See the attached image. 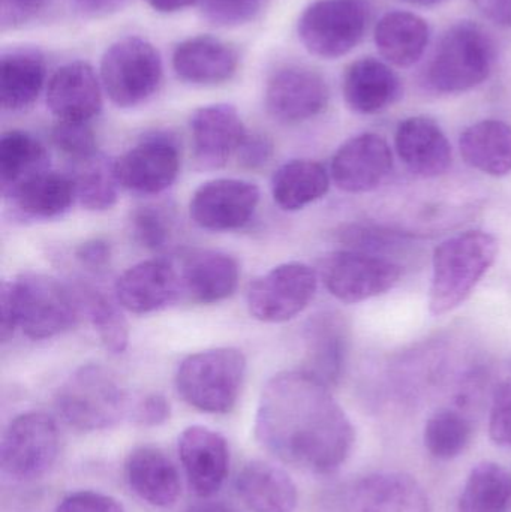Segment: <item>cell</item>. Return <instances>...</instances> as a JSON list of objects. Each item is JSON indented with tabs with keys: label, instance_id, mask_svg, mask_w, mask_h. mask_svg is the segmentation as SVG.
Returning <instances> with one entry per match:
<instances>
[{
	"label": "cell",
	"instance_id": "obj_19",
	"mask_svg": "<svg viewBox=\"0 0 511 512\" xmlns=\"http://www.w3.org/2000/svg\"><path fill=\"white\" fill-rule=\"evenodd\" d=\"M180 289V273L165 259H147L132 265L114 286L120 306L137 315L164 309L176 300Z\"/></svg>",
	"mask_w": 511,
	"mask_h": 512
},
{
	"label": "cell",
	"instance_id": "obj_44",
	"mask_svg": "<svg viewBox=\"0 0 511 512\" xmlns=\"http://www.w3.org/2000/svg\"><path fill=\"white\" fill-rule=\"evenodd\" d=\"M56 512H126L122 502L105 493L81 490L66 496Z\"/></svg>",
	"mask_w": 511,
	"mask_h": 512
},
{
	"label": "cell",
	"instance_id": "obj_8",
	"mask_svg": "<svg viewBox=\"0 0 511 512\" xmlns=\"http://www.w3.org/2000/svg\"><path fill=\"white\" fill-rule=\"evenodd\" d=\"M369 21V0H315L303 11L297 33L312 56L335 60L363 41Z\"/></svg>",
	"mask_w": 511,
	"mask_h": 512
},
{
	"label": "cell",
	"instance_id": "obj_30",
	"mask_svg": "<svg viewBox=\"0 0 511 512\" xmlns=\"http://www.w3.org/2000/svg\"><path fill=\"white\" fill-rule=\"evenodd\" d=\"M44 56L33 48H17L0 60V101L3 110L23 111L32 107L44 89Z\"/></svg>",
	"mask_w": 511,
	"mask_h": 512
},
{
	"label": "cell",
	"instance_id": "obj_32",
	"mask_svg": "<svg viewBox=\"0 0 511 512\" xmlns=\"http://www.w3.org/2000/svg\"><path fill=\"white\" fill-rule=\"evenodd\" d=\"M330 188L326 168L311 159H293L278 168L272 177V195L285 212H297L323 198Z\"/></svg>",
	"mask_w": 511,
	"mask_h": 512
},
{
	"label": "cell",
	"instance_id": "obj_13",
	"mask_svg": "<svg viewBox=\"0 0 511 512\" xmlns=\"http://www.w3.org/2000/svg\"><path fill=\"white\" fill-rule=\"evenodd\" d=\"M260 197L258 186L246 180H210L192 195L189 215L195 225L212 233L240 230L254 218Z\"/></svg>",
	"mask_w": 511,
	"mask_h": 512
},
{
	"label": "cell",
	"instance_id": "obj_49",
	"mask_svg": "<svg viewBox=\"0 0 511 512\" xmlns=\"http://www.w3.org/2000/svg\"><path fill=\"white\" fill-rule=\"evenodd\" d=\"M483 17L497 26L511 29V0H473Z\"/></svg>",
	"mask_w": 511,
	"mask_h": 512
},
{
	"label": "cell",
	"instance_id": "obj_16",
	"mask_svg": "<svg viewBox=\"0 0 511 512\" xmlns=\"http://www.w3.org/2000/svg\"><path fill=\"white\" fill-rule=\"evenodd\" d=\"M195 168L216 171L236 156L248 131L236 107L230 104L206 105L192 114L189 122Z\"/></svg>",
	"mask_w": 511,
	"mask_h": 512
},
{
	"label": "cell",
	"instance_id": "obj_26",
	"mask_svg": "<svg viewBox=\"0 0 511 512\" xmlns=\"http://www.w3.org/2000/svg\"><path fill=\"white\" fill-rule=\"evenodd\" d=\"M180 280L182 288L197 303H219L236 292L240 280L239 262L225 252L197 251L183 261Z\"/></svg>",
	"mask_w": 511,
	"mask_h": 512
},
{
	"label": "cell",
	"instance_id": "obj_37",
	"mask_svg": "<svg viewBox=\"0 0 511 512\" xmlns=\"http://www.w3.org/2000/svg\"><path fill=\"white\" fill-rule=\"evenodd\" d=\"M470 421L453 409L435 412L425 426V447L438 460H453L461 456L471 442Z\"/></svg>",
	"mask_w": 511,
	"mask_h": 512
},
{
	"label": "cell",
	"instance_id": "obj_46",
	"mask_svg": "<svg viewBox=\"0 0 511 512\" xmlns=\"http://www.w3.org/2000/svg\"><path fill=\"white\" fill-rule=\"evenodd\" d=\"M75 259L87 271L102 273L110 265L111 245L104 239L87 240L75 249Z\"/></svg>",
	"mask_w": 511,
	"mask_h": 512
},
{
	"label": "cell",
	"instance_id": "obj_43",
	"mask_svg": "<svg viewBox=\"0 0 511 512\" xmlns=\"http://www.w3.org/2000/svg\"><path fill=\"white\" fill-rule=\"evenodd\" d=\"M171 417V405L161 393H150L132 403L129 420L140 427H158L167 423Z\"/></svg>",
	"mask_w": 511,
	"mask_h": 512
},
{
	"label": "cell",
	"instance_id": "obj_2",
	"mask_svg": "<svg viewBox=\"0 0 511 512\" xmlns=\"http://www.w3.org/2000/svg\"><path fill=\"white\" fill-rule=\"evenodd\" d=\"M497 63L494 38L473 21H459L444 32L425 69V84L441 95L470 92L485 83Z\"/></svg>",
	"mask_w": 511,
	"mask_h": 512
},
{
	"label": "cell",
	"instance_id": "obj_28",
	"mask_svg": "<svg viewBox=\"0 0 511 512\" xmlns=\"http://www.w3.org/2000/svg\"><path fill=\"white\" fill-rule=\"evenodd\" d=\"M429 38L428 21L413 12H387L375 26L377 50L389 65L398 68L416 65L428 48Z\"/></svg>",
	"mask_w": 511,
	"mask_h": 512
},
{
	"label": "cell",
	"instance_id": "obj_24",
	"mask_svg": "<svg viewBox=\"0 0 511 512\" xmlns=\"http://www.w3.org/2000/svg\"><path fill=\"white\" fill-rule=\"evenodd\" d=\"M342 93L351 111L369 116L398 102L402 81L389 63L375 57H362L345 71Z\"/></svg>",
	"mask_w": 511,
	"mask_h": 512
},
{
	"label": "cell",
	"instance_id": "obj_41",
	"mask_svg": "<svg viewBox=\"0 0 511 512\" xmlns=\"http://www.w3.org/2000/svg\"><path fill=\"white\" fill-rule=\"evenodd\" d=\"M264 0H203L201 11L213 26L237 27L254 20Z\"/></svg>",
	"mask_w": 511,
	"mask_h": 512
},
{
	"label": "cell",
	"instance_id": "obj_39",
	"mask_svg": "<svg viewBox=\"0 0 511 512\" xmlns=\"http://www.w3.org/2000/svg\"><path fill=\"white\" fill-rule=\"evenodd\" d=\"M51 141L57 150L74 162L86 161L98 155V141L89 122L57 120L51 131Z\"/></svg>",
	"mask_w": 511,
	"mask_h": 512
},
{
	"label": "cell",
	"instance_id": "obj_36",
	"mask_svg": "<svg viewBox=\"0 0 511 512\" xmlns=\"http://www.w3.org/2000/svg\"><path fill=\"white\" fill-rule=\"evenodd\" d=\"M71 176L81 207L90 212H105L116 206L120 185L114 161L98 153L86 161L75 162Z\"/></svg>",
	"mask_w": 511,
	"mask_h": 512
},
{
	"label": "cell",
	"instance_id": "obj_9",
	"mask_svg": "<svg viewBox=\"0 0 511 512\" xmlns=\"http://www.w3.org/2000/svg\"><path fill=\"white\" fill-rule=\"evenodd\" d=\"M60 436L56 421L41 411L17 415L6 427L0 444L3 474L14 481L44 477L59 456Z\"/></svg>",
	"mask_w": 511,
	"mask_h": 512
},
{
	"label": "cell",
	"instance_id": "obj_5",
	"mask_svg": "<svg viewBox=\"0 0 511 512\" xmlns=\"http://www.w3.org/2000/svg\"><path fill=\"white\" fill-rule=\"evenodd\" d=\"M246 376V358L234 348H213L189 355L177 367V393L204 414L233 411Z\"/></svg>",
	"mask_w": 511,
	"mask_h": 512
},
{
	"label": "cell",
	"instance_id": "obj_40",
	"mask_svg": "<svg viewBox=\"0 0 511 512\" xmlns=\"http://www.w3.org/2000/svg\"><path fill=\"white\" fill-rule=\"evenodd\" d=\"M339 242L353 251L383 256V258H387L386 254H395L396 249L404 246L402 237L380 228L368 227V225H347L339 231Z\"/></svg>",
	"mask_w": 511,
	"mask_h": 512
},
{
	"label": "cell",
	"instance_id": "obj_31",
	"mask_svg": "<svg viewBox=\"0 0 511 512\" xmlns=\"http://www.w3.org/2000/svg\"><path fill=\"white\" fill-rule=\"evenodd\" d=\"M462 156L470 167L503 177L511 173V126L501 120H482L465 129L459 140Z\"/></svg>",
	"mask_w": 511,
	"mask_h": 512
},
{
	"label": "cell",
	"instance_id": "obj_14",
	"mask_svg": "<svg viewBox=\"0 0 511 512\" xmlns=\"http://www.w3.org/2000/svg\"><path fill=\"white\" fill-rule=\"evenodd\" d=\"M330 90L323 75L305 66H285L267 81L266 110L285 125L308 122L329 104Z\"/></svg>",
	"mask_w": 511,
	"mask_h": 512
},
{
	"label": "cell",
	"instance_id": "obj_11",
	"mask_svg": "<svg viewBox=\"0 0 511 512\" xmlns=\"http://www.w3.org/2000/svg\"><path fill=\"white\" fill-rule=\"evenodd\" d=\"M402 267L393 259L345 249L324 259L321 277L327 291L342 303H360L398 285Z\"/></svg>",
	"mask_w": 511,
	"mask_h": 512
},
{
	"label": "cell",
	"instance_id": "obj_6",
	"mask_svg": "<svg viewBox=\"0 0 511 512\" xmlns=\"http://www.w3.org/2000/svg\"><path fill=\"white\" fill-rule=\"evenodd\" d=\"M9 283L18 327L29 339H51L77 325L83 309L72 286L42 273H24Z\"/></svg>",
	"mask_w": 511,
	"mask_h": 512
},
{
	"label": "cell",
	"instance_id": "obj_20",
	"mask_svg": "<svg viewBox=\"0 0 511 512\" xmlns=\"http://www.w3.org/2000/svg\"><path fill=\"white\" fill-rule=\"evenodd\" d=\"M101 78L87 62L66 63L48 81L47 107L65 122H90L102 110Z\"/></svg>",
	"mask_w": 511,
	"mask_h": 512
},
{
	"label": "cell",
	"instance_id": "obj_47",
	"mask_svg": "<svg viewBox=\"0 0 511 512\" xmlns=\"http://www.w3.org/2000/svg\"><path fill=\"white\" fill-rule=\"evenodd\" d=\"M47 0H0L2 21L6 26L29 23L44 9Z\"/></svg>",
	"mask_w": 511,
	"mask_h": 512
},
{
	"label": "cell",
	"instance_id": "obj_42",
	"mask_svg": "<svg viewBox=\"0 0 511 512\" xmlns=\"http://www.w3.org/2000/svg\"><path fill=\"white\" fill-rule=\"evenodd\" d=\"M489 435L500 447L511 448V378L495 390L489 415Z\"/></svg>",
	"mask_w": 511,
	"mask_h": 512
},
{
	"label": "cell",
	"instance_id": "obj_38",
	"mask_svg": "<svg viewBox=\"0 0 511 512\" xmlns=\"http://www.w3.org/2000/svg\"><path fill=\"white\" fill-rule=\"evenodd\" d=\"M132 239L147 251H164L173 242L176 219L168 207L147 206L137 207L129 219Z\"/></svg>",
	"mask_w": 511,
	"mask_h": 512
},
{
	"label": "cell",
	"instance_id": "obj_25",
	"mask_svg": "<svg viewBox=\"0 0 511 512\" xmlns=\"http://www.w3.org/2000/svg\"><path fill=\"white\" fill-rule=\"evenodd\" d=\"M126 483L132 492L155 508H170L182 495L179 471L156 447H138L125 463Z\"/></svg>",
	"mask_w": 511,
	"mask_h": 512
},
{
	"label": "cell",
	"instance_id": "obj_48",
	"mask_svg": "<svg viewBox=\"0 0 511 512\" xmlns=\"http://www.w3.org/2000/svg\"><path fill=\"white\" fill-rule=\"evenodd\" d=\"M0 339L8 342L14 336L17 324V309H15L14 295H12L11 283L3 282L0 288Z\"/></svg>",
	"mask_w": 511,
	"mask_h": 512
},
{
	"label": "cell",
	"instance_id": "obj_10",
	"mask_svg": "<svg viewBox=\"0 0 511 512\" xmlns=\"http://www.w3.org/2000/svg\"><path fill=\"white\" fill-rule=\"evenodd\" d=\"M317 288V273L309 265L285 262L249 285L246 303L258 321L279 324L302 313L314 300Z\"/></svg>",
	"mask_w": 511,
	"mask_h": 512
},
{
	"label": "cell",
	"instance_id": "obj_1",
	"mask_svg": "<svg viewBox=\"0 0 511 512\" xmlns=\"http://www.w3.org/2000/svg\"><path fill=\"white\" fill-rule=\"evenodd\" d=\"M255 436L264 450L300 471L330 475L354 445V427L330 388L303 370L273 376L261 393Z\"/></svg>",
	"mask_w": 511,
	"mask_h": 512
},
{
	"label": "cell",
	"instance_id": "obj_17",
	"mask_svg": "<svg viewBox=\"0 0 511 512\" xmlns=\"http://www.w3.org/2000/svg\"><path fill=\"white\" fill-rule=\"evenodd\" d=\"M393 170L389 144L377 134H362L339 147L330 176L341 191L365 194L386 182Z\"/></svg>",
	"mask_w": 511,
	"mask_h": 512
},
{
	"label": "cell",
	"instance_id": "obj_29",
	"mask_svg": "<svg viewBox=\"0 0 511 512\" xmlns=\"http://www.w3.org/2000/svg\"><path fill=\"white\" fill-rule=\"evenodd\" d=\"M5 198L24 218L48 221L65 215L77 194L71 174L45 170L21 183Z\"/></svg>",
	"mask_w": 511,
	"mask_h": 512
},
{
	"label": "cell",
	"instance_id": "obj_3",
	"mask_svg": "<svg viewBox=\"0 0 511 512\" xmlns=\"http://www.w3.org/2000/svg\"><path fill=\"white\" fill-rule=\"evenodd\" d=\"M498 256L492 234L468 231L441 243L432 259L429 310L440 316L461 306Z\"/></svg>",
	"mask_w": 511,
	"mask_h": 512
},
{
	"label": "cell",
	"instance_id": "obj_22",
	"mask_svg": "<svg viewBox=\"0 0 511 512\" xmlns=\"http://www.w3.org/2000/svg\"><path fill=\"white\" fill-rule=\"evenodd\" d=\"M396 150L405 167L423 179L443 176L452 165V146L435 120L408 117L399 123Z\"/></svg>",
	"mask_w": 511,
	"mask_h": 512
},
{
	"label": "cell",
	"instance_id": "obj_45",
	"mask_svg": "<svg viewBox=\"0 0 511 512\" xmlns=\"http://www.w3.org/2000/svg\"><path fill=\"white\" fill-rule=\"evenodd\" d=\"M273 143L267 135L249 134L243 140L242 146L237 150L236 156L239 164L248 170H260L269 164L273 156Z\"/></svg>",
	"mask_w": 511,
	"mask_h": 512
},
{
	"label": "cell",
	"instance_id": "obj_4",
	"mask_svg": "<svg viewBox=\"0 0 511 512\" xmlns=\"http://www.w3.org/2000/svg\"><path fill=\"white\" fill-rule=\"evenodd\" d=\"M54 405L69 427L92 433L117 426L129 417L132 403L111 370L99 364H87L60 385Z\"/></svg>",
	"mask_w": 511,
	"mask_h": 512
},
{
	"label": "cell",
	"instance_id": "obj_53",
	"mask_svg": "<svg viewBox=\"0 0 511 512\" xmlns=\"http://www.w3.org/2000/svg\"><path fill=\"white\" fill-rule=\"evenodd\" d=\"M402 2L410 3V5L416 6H435L443 3L444 0H402Z\"/></svg>",
	"mask_w": 511,
	"mask_h": 512
},
{
	"label": "cell",
	"instance_id": "obj_21",
	"mask_svg": "<svg viewBox=\"0 0 511 512\" xmlns=\"http://www.w3.org/2000/svg\"><path fill=\"white\" fill-rule=\"evenodd\" d=\"M305 361L300 370L326 387L339 384L348 354V330L344 318L336 312L312 316L303 333Z\"/></svg>",
	"mask_w": 511,
	"mask_h": 512
},
{
	"label": "cell",
	"instance_id": "obj_33",
	"mask_svg": "<svg viewBox=\"0 0 511 512\" xmlns=\"http://www.w3.org/2000/svg\"><path fill=\"white\" fill-rule=\"evenodd\" d=\"M45 170H50V156L38 138L24 131H9L2 135L0 183L3 197Z\"/></svg>",
	"mask_w": 511,
	"mask_h": 512
},
{
	"label": "cell",
	"instance_id": "obj_23",
	"mask_svg": "<svg viewBox=\"0 0 511 512\" xmlns=\"http://www.w3.org/2000/svg\"><path fill=\"white\" fill-rule=\"evenodd\" d=\"M239 62V51L233 45L209 35L185 39L173 53L177 77L194 86H216L231 80Z\"/></svg>",
	"mask_w": 511,
	"mask_h": 512
},
{
	"label": "cell",
	"instance_id": "obj_12",
	"mask_svg": "<svg viewBox=\"0 0 511 512\" xmlns=\"http://www.w3.org/2000/svg\"><path fill=\"white\" fill-rule=\"evenodd\" d=\"M122 188L137 195H158L176 182L180 171V152L170 134L147 135L114 161Z\"/></svg>",
	"mask_w": 511,
	"mask_h": 512
},
{
	"label": "cell",
	"instance_id": "obj_18",
	"mask_svg": "<svg viewBox=\"0 0 511 512\" xmlns=\"http://www.w3.org/2000/svg\"><path fill=\"white\" fill-rule=\"evenodd\" d=\"M348 512H431L425 487L404 472H377L353 484Z\"/></svg>",
	"mask_w": 511,
	"mask_h": 512
},
{
	"label": "cell",
	"instance_id": "obj_35",
	"mask_svg": "<svg viewBox=\"0 0 511 512\" xmlns=\"http://www.w3.org/2000/svg\"><path fill=\"white\" fill-rule=\"evenodd\" d=\"M80 298L81 309L95 328L102 345L113 355L123 354L128 348L129 330L119 301H114L95 286L80 283L74 286Z\"/></svg>",
	"mask_w": 511,
	"mask_h": 512
},
{
	"label": "cell",
	"instance_id": "obj_27",
	"mask_svg": "<svg viewBox=\"0 0 511 512\" xmlns=\"http://www.w3.org/2000/svg\"><path fill=\"white\" fill-rule=\"evenodd\" d=\"M236 489L243 504L254 512H293L299 504L293 478L263 460L245 465L237 477Z\"/></svg>",
	"mask_w": 511,
	"mask_h": 512
},
{
	"label": "cell",
	"instance_id": "obj_34",
	"mask_svg": "<svg viewBox=\"0 0 511 512\" xmlns=\"http://www.w3.org/2000/svg\"><path fill=\"white\" fill-rule=\"evenodd\" d=\"M510 508L509 472L492 462L474 466L462 489L458 512H509Z\"/></svg>",
	"mask_w": 511,
	"mask_h": 512
},
{
	"label": "cell",
	"instance_id": "obj_15",
	"mask_svg": "<svg viewBox=\"0 0 511 512\" xmlns=\"http://www.w3.org/2000/svg\"><path fill=\"white\" fill-rule=\"evenodd\" d=\"M177 451L189 490L197 498H213L230 472L227 439L209 427H186L180 433Z\"/></svg>",
	"mask_w": 511,
	"mask_h": 512
},
{
	"label": "cell",
	"instance_id": "obj_52",
	"mask_svg": "<svg viewBox=\"0 0 511 512\" xmlns=\"http://www.w3.org/2000/svg\"><path fill=\"white\" fill-rule=\"evenodd\" d=\"M185 512H234L230 505L224 501H215V499H201V502L191 505Z\"/></svg>",
	"mask_w": 511,
	"mask_h": 512
},
{
	"label": "cell",
	"instance_id": "obj_51",
	"mask_svg": "<svg viewBox=\"0 0 511 512\" xmlns=\"http://www.w3.org/2000/svg\"><path fill=\"white\" fill-rule=\"evenodd\" d=\"M144 2L162 14H173V12L183 11L195 3H201L203 0H144Z\"/></svg>",
	"mask_w": 511,
	"mask_h": 512
},
{
	"label": "cell",
	"instance_id": "obj_7",
	"mask_svg": "<svg viewBox=\"0 0 511 512\" xmlns=\"http://www.w3.org/2000/svg\"><path fill=\"white\" fill-rule=\"evenodd\" d=\"M164 68L155 45L140 36H125L105 50L99 69L104 92L120 108L149 101L161 87Z\"/></svg>",
	"mask_w": 511,
	"mask_h": 512
},
{
	"label": "cell",
	"instance_id": "obj_50",
	"mask_svg": "<svg viewBox=\"0 0 511 512\" xmlns=\"http://www.w3.org/2000/svg\"><path fill=\"white\" fill-rule=\"evenodd\" d=\"M81 12L87 15H107L119 11L126 0H72Z\"/></svg>",
	"mask_w": 511,
	"mask_h": 512
}]
</instances>
